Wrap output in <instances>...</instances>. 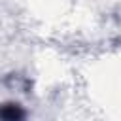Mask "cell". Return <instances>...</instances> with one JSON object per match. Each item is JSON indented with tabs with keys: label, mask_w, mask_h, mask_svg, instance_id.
<instances>
[{
	"label": "cell",
	"mask_w": 121,
	"mask_h": 121,
	"mask_svg": "<svg viewBox=\"0 0 121 121\" xmlns=\"http://www.w3.org/2000/svg\"><path fill=\"white\" fill-rule=\"evenodd\" d=\"M0 121H26V110L19 102H2L0 104Z\"/></svg>",
	"instance_id": "cell-1"
}]
</instances>
